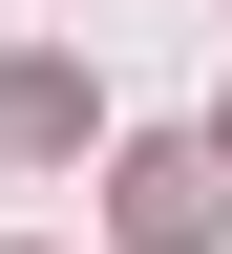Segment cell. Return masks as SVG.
Listing matches in <instances>:
<instances>
[{
  "mask_svg": "<svg viewBox=\"0 0 232 254\" xmlns=\"http://www.w3.org/2000/svg\"><path fill=\"white\" fill-rule=\"evenodd\" d=\"M106 233L127 254H211L232 233V170H211V148H127V170H106Z\"/></svg>",
  "mask_w": 232,
  "mask_h": 254,
  "instance_id": "cell-1",
  "label": "cell"
},
{
  "mask_svg": "<svg viewBox=\"0 0 232 254\" xmlns=\"http://www.w3.org/2000/svg\"><path fill=\"white\" fill-rule=\"evenodd\" d=\"M0 148H21V170L85 148V64H0Z\"/></svg>",
  "mask_w": 232,
  "mask_h": 254,
  "instance_id": "cell-2",
  "label": "cell"
},
{
  "mask_svg": "<svg viewBox=\"0 0 232 254\" xmlns=\"http://www.w3.org/2000/svg\"><path fill=\"white\" fill-rule=\"evenodd\" d=\"M211 170H232V127H211Z\"/></svg>",
  "mask_w": 232,
  "mask_h": 254,
  "instance_id": "cell-3",
  "label": "cell"
}]
</instances>
